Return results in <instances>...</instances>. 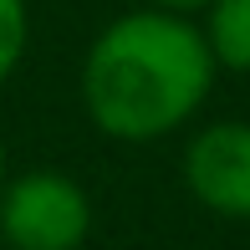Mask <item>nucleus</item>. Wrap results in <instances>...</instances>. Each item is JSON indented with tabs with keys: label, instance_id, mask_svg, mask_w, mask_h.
Listing matches in <instances>:
<instances>
[{
	"label": "nucleus",
	"instance_id": "nucleus-1",
	"mask_svg": "<svg viewBox=\"0 0 250 250\" xmlns=\"http://www.w3.org/2000/svg\"><path fill=\"white\" fill-rule=\"evenodd\" d=\"M214 56L194 16L179 10H128L92 36L77 72L82 112L112 143L174 138L204 107L214 87Z\"/></svg>",
	"mask_w": 250,
	"mask_h": 250
},
{
	"label": "nucleus",
	"instance_id": "nucleus-2",
	"mask_svg": "<svg viewBox=\"0 0 250 250\" xmlns=\"http://www.w3.org/2000/svg\"><path fill=\"white\" fill-rule=\"evenodd\" d=\"M92 220V194L66 168H26L0 184V240L10 250H82Z\"/></svg>",
	"mask_w": 250,
	"mask_h": 250
},
{
	"label": "nucleus",
	"instance_id": "nucleus-3",
	"mask_svg": "<svg viewBox=\"0 0 250 250\" xmlns=\"http://www.w3.org/2000/svg\"><path fill=\"white\" fill-rule=\"evenodd\" d=\"M184 184L220 220H250V123L220 118L184 143Z\"/></svg>",
	"mask_w": 250,
	"mask_h": 250
},
{
	"label": "nucleus",
	"instance_id": "nucleus-4",
	"mask_svg": "<svg viewBox=\"0 0 250 250\" xmlns=\"http://www.w3.org/2000/svg\"><path fill=\"white\" fill-rule=\"evenodd\" d=\"M199 16H204L199 31L209 41L214 66L250 77V0H209Z\"/></svg>",
	"mask_w": 250,
	"mask_h": 250
},
{
	"label": "nucleus",
	"instance_id": "nucleus-5",
	"mask_svg": "<svg viewBox=\"0 0 250 250\" xmlns=\"http://www.w3.org/2000/svg\"><path fill=\"white\" fill-rule=\"evenodd\" d=\"M26 46H31V10H26V0H0V87L16 77Z\"/></svg>",
	"mask_w": 250,
	"mask_h": 250
},
{
	"label": "nucleus",
	"instance_id": "nucleus-6",
	"mask_svg": "<svg viewBox=\"0 0 250 250\" xmlns=\"http://www.w3.org/2000/svg\"><path fill=\"white\" fill-rule=\"evenodd\" d=\"M148 5H158V10H179V16H199L209 0H148Z\"/></svg>",
	"mask_w": 250,
	"mask_h": 250
},
{
	"label": "nucleus",
	"instance_id": "nucleus-7",
	"mask_svg": "<svg viewBox=\"0 0 250 250\" xmlns=\"http://www.w3.org/2000/svg\"><path fill=\"white\" fill-rule=\"evenodd\" d=\"M0 184H5V143H0Z\"/></svg>",
	"mask_w": 250,
	"mask_h": 250
}]
</instances>
